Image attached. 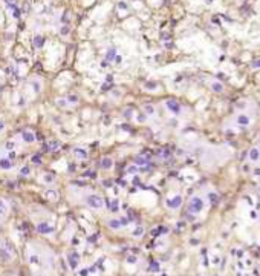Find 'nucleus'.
Instances as JSON below:
<instances>
[{"mask_svg":"<svg viewBox=\"0 0 260 276\" xmlns=\"http://www.w3.org/2000/svg\"><path fill=\"white\" fill-rule=\"evenodd\" d=\"M112 164H113V161L110 158H102V161H101V167H102V169H110Z\"/></svg>","mask_w":260,"mask_h":276,"instance_id":"obj_4","label":"nucleus"},{"mask_svg":"<svg viewBox=\"0 0 260 276\" xmlns=\"http://www.w3.org/2000/svg\"><path fill=\"white\" fill-rule=\"evenodd\" d=\"M86 203H87V205H90V207H94V209L102 207V198L98 196V195H89V196L86 198Z\"/></svg>","mask_w":260,"mask_h":276,"instance_id":"obj_1","label":"nucleus"},{"mask_svg":"<svg viewBox=\"0 0 260 276\" xmlns=\"http://www.w3.org/2000/svg\"><path fill=\"white\" fill-rule=\"evenodd\" d=\"M11 9H12V15H14V17H15V19H19V17H20V11H19L17 6H15V3L12 5V6H11Z\"/></svg>","mask_w":260,"mask_h":276,"instance_id":"obj_12","label":"nucleus"},{"mask_svg":"<svg viewBox=\"0 0 260 276\" xmlns=\"http://www.w3.org/2000/svg\"><path fill=\"white\" fill-rule=\"evenodd\" d=\"M3 129V121H0V131Z\"/></svg>","mask_w":260,"mask_h":276,"instance_id":"obj_22","label":"nucleus"},{"mask_svg":"<svg viewBox=\"0 0 260 276\" xmlns=\"http://www.w3.org/2000/svg\"><path fill=\"white\" fill-rule=\"evenodd\" d=\"M23 140H25L26 143H32V141L35 140V135L32 134V132H29V131H25V132H23Z\"/></svg>","mask_w":260,"mask_h":276,"instance_id":"obj_3","label":"nucleus"},{"mask_svg":"<svg viewBox=\"0 0 260 276\" xmlns=\"http://www.w3.org/2000/svg\"><path fill=\"white\" fill-rule=\"evenodd\" d=\"M110 227H113V229H118V227H120V221H110Z\"/></svg>","mask_w":260,"mask_h":276,"instance_id":"obj_14","label":"nucleus"},{"mask_svg":"<svg viewBox=\"0 0 260 276\" xmlns=\"http://www.w3.org/2000/svg\"><path fill=\"white\" fill-rule=\"evenodd\" d=\"M0 167H2V169H11V167H12V164H11V161L9 160H0Z\"/></svg>","mask_w":260,"mask_h":276,"instance_id":"obj_7","label":"nucleus"},{"mask_svg":"<svg viewBox=\"0 0 260 276\" xmlns=\"http://www.w3.org/2000/svg\"><path fill=\"white\" fill-rule=\"evenodd\" d=\"M5 2H6V5H8L9 8H11V6H12V5H14V0H5Z\"/></svg>","mask_w":260,"mask_h":276,"instance_id":"obj_18","label":"nucleus"},{"mask_svg":"<svg viewBox=\"0 0 260 276\" xmlns=\"http://www.w3.org/2000/svg\"><path fill=\"white\" fill-rule=\"evenodd\" d=\"M67 32H69V28H67V26H63V28H61V34H67Z\"/></svg>","mask_w":260,"mask_h":276,"instance_id":"obj_17","label":"nucleus"},{"mask_svg":"<svg viewBox=\"0 0 260 276\" xmlns=\"http://www.w3.org/2000/svg\"><path fill=\"white\" fill-rule=\"evenodd\" d=\"M32 161H34V164H40L41 163V158H40V156H32Z\"/></svg>","mask_w":260,"mask_h":276,"instance_id":"obj_13","label":"nucleus"},{"mask_svg":"<svg viewBox=\"0 0 260 276\" xmlns=\"http://www.w3.org/2000/svg\"><path fill=\"white\" fill-rule=\"evenodd\" d=\"M37 230H39V232H41V233H47V232H51L52 229H51V227L47 226V224H45V223H43V224H39V227H37Z\"/></svg>","mask_w":260,"mask_h":276,"instance_id":"obj_5","label":"nucleus"},{"mask_svg":"<svg viewBox=\"0 0 260 276\" xmlns=\"http://www.w3.org/2000/svg\"><path fill=\"white\" fill-rule=\"evenodd\" d=\"M190 209H191V212H199V210L202 209V201H200L199 198H194V199H191V203H190Z\"/></svg>","mask_w":260,"mask_h":276,"instance_id":"obj_2","label":"nucleus"},{"mask_svg":"<svg viewBox=\"0 0 260 276\" xmlns=\"http://www.w3.org/2000/svg\"><path fill=\"white\" fill-rule=\"evenodd\" d=\"M145 111L150 112V113H153V107H151V106H145Z\"/></svg>","mask_w":260,"mask_h":276,"instance_id":"obj_19","label":"nucleus"},{"mask_svg":"<svg viewBox=\"0 0 260 276\" xmlns=\"http://www.w3.org/2000/svg\"><path fill=\"white\" fill-rule=\"evenodd\" d=\"M142 233V229H138V230H135V235H141Z\"/></svg>","mask_w":260,"mask_h":276,"instance_id":"obj_20","label":"nucleus"},{"mask_svg":"<svg viewBox=\"0 0 260 276\" xmlns=\"http://www.w3.org/2000/svg\"><path fill=\"white\" fill-rule=\"evenodd\" d=\"M43 43H45V42H43V37H41V35H37L35 39H34V45H35V48H41V46H43Z\"/></svg>","mask_w":260,"mask_h":276,"instance_id":"obj_9","label":"nucleus"},{"mask_svg":"<svg viewBox=\"0 0 260 276\" xmlns=\"http://www.w3.org/2000/svg\"><path fill=\"white\" fill-rule=\"evenodd\" d=\"M179 204H181V198H179V196H176V198H173V199H170V201H169L170 207H177Z\"/></svg>","mask_w":260,"mask_h":276,"instance_id":"obj_8","label":"nucleus"},{"mask_svg":"<svg viewBox=\"0 0 260 276\" xmlns=\"http://www.w3.org/2000/svg\"><path fill=\"white\" fill-rule=\"evenodd\" d=\"M14 146H15L14 143H8V149H12V147H14Z\"/></svg>","mask_w":260,"mask_h":276,"instance_id":"obj_21","label":"nucleus"},{"mask_svg":"<svg viewBox=\"0 0 260 276\" xmlns=\"http://www.w3.org/2000/svg\"><path fill=\"white\" fill-rule=\"evenodd\" d=\"M75 155H78L80 158H86L87 152H84V149H75Z\"/></svg>","mask_w":260,"mask_h":276,"instance_id":"obj_10","label":"nucleus"},{"mask_svg":"<svg viewBox=\"0 0 260 276\" xmlns=\"http://www.w3.org/2000/svg\"><path fill=\"white\" fill-rule=\"evenodd\" d=\"M167 106H169V109H170V111H175L176 113L181 111V109H179V106H177L175 101H167Z\"/></svg>","mask_w":260,"mask_h":276,"instance_id":"obj_6","label":"nucleus"},{"mask_svg":"<svg viewBox=\"0 0 260 276\" xmlns=\"http://www.w3.org/2000/svg\"><path fill=\"white\" fill-rule=\"evenodd\" d=\"M29 174V169L28 167H23V169H21V175H28Z\"/></svg>","mask_w":260,"mask_h":276,"instance_id":"obj_16","label":"nucleus"},{"mask_svg":"<svg viewBox=\"0 0 260 276\" xmlns=\"http://www.w3.org/2000/svg\"><path fill=\"white\" fill-rule=\"evenodd\" d=\"M115 49H109L107 51V55H106V58H107V62H110V60H113V58H115Z\"/></svg>","mask_w":260,"mask_h":276,"instance_id":"obj_11","label":"nucleus"},{"mask_svg":"<svg viewBox=\"0 0 260 276\" xmlns=\"http://www.w3.org/2000/svg\"><path fill=\"white\" fill-rule=\"evenodd\" d=\"M69 101L74 104V103H77V101H78V98H77V97H74V95H70V97H69Z\"/></svg>","mask_w":260,"mask_h":276,"instance_id":"obj_15","label":"nucleus"}]
</instances>
